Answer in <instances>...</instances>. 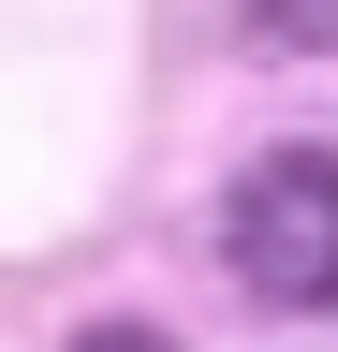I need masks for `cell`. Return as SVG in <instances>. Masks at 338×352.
<instances>
[{
	"mask_svg": "<svg viewBox=\"0 0 338 352\" xmlns=\"http://www.w3.org/2000/svg\"><path fill=\"white\" fill-rule=\"evenodd\" d=\"M74 352H177V338H147V323H89Z\"/></svg>",
	"mask_w": 338,
	"mask_h": 352,
	"instance_id": "obj_3",
	"label": "cell"
},
{
	"mask_svg": "<svg viewBox=\"0 0 338 352\" xmlns=\"http://www.w3.org/2000/svg\"><path fill=\"white\" fill-rule=\"evenodd\" d=\"M250 30L294 44V59H338V0H250Z\"/></svg>",
	"mask_w": 338,
	"mask_h": 352,
	"instance_id": "obj_2",
	"label": "cell"
},
{
	"mask_svg": "<svg viewBox=\"0 0 338 352\" xmlns=\"http://www.w3.org/2000/svg\"><path fill=\"white\" fill-rule=\"evenodd\" d=\"M221 264L265 308H338V147H265L221 191Z\"/></svg>",
	"mask_w": 338,
	"mask_h": 352,
	"instance_id": "obj_1",
	"label": "cell"
}]
</instances>
